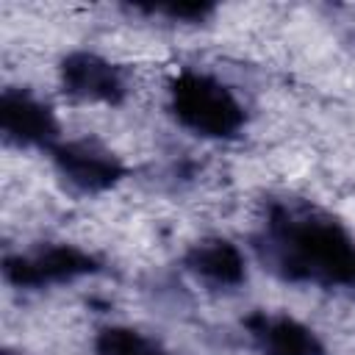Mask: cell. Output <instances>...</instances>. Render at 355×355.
Returning <instances> with one entry per match:
<instances>
[{
	"label": "cell",
	"mask_w": 355,
	"mask_h": 355,
	"mask_svg": "<svg viewBox=\"0 0 355 355\" xmlns=\"http://www.w3.org/2000/svg\"><path fill=\"white\" fill-rule=\"evenodd\" d=\"M47 153L58 178H64L67 186L80 194H103L128 175L122 158L92 139L55 141Z\"/></svg>",
	"instance_id": "cell-4"
},
{
	"label": "cell",
	"mask_w": 355,
	"mask_h": 355,
	"mask_svg": "<svg viewBox=\"0 0 355 355\" xmlns=\"http://www.w3.org/2000/svg\"><path fill=\"white\" fill-rule=\"evenodd\" d=\"M133 11L139 14H158V17H166L172 22H202L214 14V6L211 3H136Z\"/></svg>",
	"instance_id": "cell-10"
},
{
	"label": "cell",
	"mask_w": 355,
	"mask_h": 355,
	"mask_svg": "<svg viewBox=\"0 0 355 355\" xmlns=\"http://www.w3.org/2000/svg\"><path fill=\"white\" fill-rule=\"evenodd\" d=\"M94 352L97 355H172L150 336H144L133 327H119V324L103 327L97 333Z\"/></svg>",
	"instance_id": "cell-9"
},
{
	"label": "cell",
	"mask_w": 355,
	"mask_h": 355,
	"mask_svg": "<svg viewBox=\"0 0 355 355\" xmlns=\"http://www.w3.org/2000/svg\"><path fill=\"white\" fill-rule=\"evenodd\" d=\"M252 250L263 269L286 283L355 297V236L308 200L269 197Z\"/></svg>",
	"instance_id": "cell-1"
},
{
	"label": "cell",
	"mask_w": 355,
	"mask_h": 355,
	"mask_svg": "<svg viewBox=\"0 0 355 355\" xmlns=\"http://www.w3.org/2000/svg\"><path fill=\"white\" fill-rule=\"evenodd\" d=\"M241 324L261 355H324L322 338L288 313L252 311Z\"/></svg>",
	"instance_id": "cell-7"
},
{
	"label": "cell",
	"mask_w": 355,
	"mask_h": 355,
	"mask_svg": "<svg viewBox=\"0 0 355 355\" xmlns=\"http://www.w3.org/2000/svg\"><path fill=\"white\" fill-rule=\"evenodd\" d=\"M103 272V261L75 244L53 241L3 258V277L17 288H47Z\"/></svg>",
	"instance_id": "cell-3"
},
{
	"label": "cell",
	"mask_w": 355,
	"mask_h": 355,
	"mask_svg": "<svg viewBox=\"0 0 355 355\" xmlns=\"http://www.w3.org/2000/svg\"><path fill=\"white\" fill-rule=\"evenodd\" d=\"M3 355H25V352H17V349H3Z\"/></svg>",
	"instance_id": "cell-11"
},
{
	"label": "cell",
	"mask_w": 355,
	"mask_h": 355,
	"mask_svg": "<svg viewBox=\"0 0 355 355\" xmlns=\"http://www.w3.org/2000/svg\"><path fill=\"white\" fill-rule=\"evenodd\" d=\"M169 111L186 130L202 139H233L247 122L233 89L197 69H180L169 80Z\"/></svg>",
	"instance_id": "cell-2"
},
{
	"label": "cell",
	"mask_w": 355,
	"mask_h": 355,
	"mask_svg": "<svg viewBox=\"0 0 355 355\" xmlns=\"http://www.w3.org/2000/svg\"><path fill=\"white\" fill-rule=\"evenodd\" d=\"M0 133L14 147L50 150L58 139V119L53 108L28 89L6 86L0 94Z\"/></svg>",
	"instance_id": "cell-6"
},
{
	"label": "cell",
	"mask_w": 355,
	"mask_h": 355,
	"mask_svg": "<svg viewBox=\"0 0 355 355\" xmlns=\"http://www.w3.org/2000/svg\"><path fill=\"white\" fill-rule=\"evenodd\" d=\"M58 80L67 97L80 103H103V105H119L128 97V80L125 72L92 53V50H72L58 64Z\"/></svg>",
	"instance_id": "cell-5"
},
{
	"label": "cell",
	"mask_w": 355,
	"mask_h": 355,
	"mask_svg": "<svg viewBox=\"0 0 355 355\" xmlns=\"http://www.w3.org/2000/svg\"><path fill=\"white\" fill-rule=\"evenodd\" d=\"M183 266L214 288H236L247 280V263L241 250L219 236L200 239L183 252Z\"/></svg>",
	"instance_id": "cell-8"
}]
</instances>
